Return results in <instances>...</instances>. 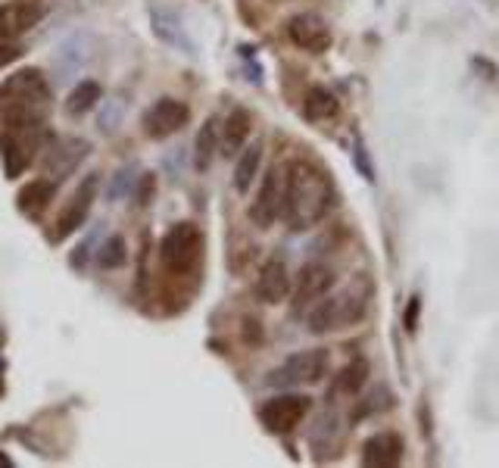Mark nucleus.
I'll use <instances>...</instances> for the list:
<instances>
[{
  "label": "nucleus",
  "mask_w": 499,
  "mask_h": 468,
  "mask_svg": "<svg viewBox=\"0 0 499 468\" xmlns=\"http://www.w3.org/2000/svg\"><path fill=\"white\" fill-rule=\"evenodd\" d=\"M200 256H203V234L190 222L168 229L163 244H159V259H163V266L172 275H190L200 266Z\"/></svg>",
  "instance_id": "4"
},
{
  "label": "nucleus",
  "mask_w": 499,
  "mask_h": 468,
  "mask_svg": "<svg viewBox=\"0 0 499 468\" xmlns=\"http://www.w3.org/2000/svg\"><path fill=\"white\" fill-rule=\"evenodd\" d=\"M328 375V350H303V353L288 356L278 369L269 371V387H300V384H319Z\"/></svg>",
  "instance_id": "6"
},
{
  "label": "nucleus",
  "mask_w": 499,
  "mask_h": 468,
  "mask_svg": "<svg viewBox=\"0 0 499 468\" xmlns=\"http://www.w3.org/2000/svg\"><path fill=\"white\" fill-rule=\"evenodd\" d=\"M281 200H284V185L278 178V169H269L262 178V188L256 194V203L250 207V219L256 229H271L275 219L281 216Z\"/></svg>",
  "instance_id": "12"
},
{
  "label": "nucleus",
  "mask_w": 499,
  "mask_h": 468,
  "mask_svg": "<svg viewBox=\"0 0 499 468\" xmlns=\"http://www.w3.org/2000/svg\"><path fill=\"white\" fill-rule=\"evenodd\" d=\"M100 269H119L125 262V240L122 238H109L97 253Z\"/></svg>",
  "instance_id": "24"
},
{
  "label": "nucleus",
  "mask_w": 499,
  "mask_h": 468,
  "mask_svg": "<svg viewBox=\"0 0 499 468\" xmlns=\"http://www.w3.org/2000/svg\"><path fill=\"white\" fill-rule=\"evenodd\" d=\"M310 403H312L310 397H297V393H290V397H275L260 409V419L271 434H290V431L306 419Z\"/></svg>",
  "instance_id": "8"
},
{
  "label": "nucleus",
  "mask_w": 499,
  "mask_h": 468,
  "mask_svg": "<svg viewBox=\"0 0 499 468\" xmlns=\"http://www.w3.org/2000/svg\"><path fill=\"white\" fill-rule=\"evenodd\" d=\"M331 288H334L331 266H325V262H310V266H303L297 288H293V312H297V316H306L319 300L328 297Z\"/></svg>",
  "instance_id": "7"
},
{
  "label": "nucleus",
  "mask_w": 499,
  "mask_h": 468,
  "mask_svg": "<svg viewBox=\"0 0 499 468\" xmlns=\"http://www.w3.org/2000/svg\"><path fill=\"white\" fill-rule=\"evenodd\" d=\"M153 32H157V38H163L166 44H172V47L194 50V44H190L185 38V32L178 28V19L168 16V13H153Z\"/></svg>",
  "instance_id": "22"
},
{
  "label": "nucleus",
  "mask_w": 499,
  "mask_h": 468,
  "mask_svg": "<svg viewBox=\"0 0 499 468\" xmlns=\"http://www.w3.org/2000/svg\"><path fill=\"white\" fill-rule=\"evenodd\" d=\"M13 465V459L6 456V453H0V468H10Z\"/></svg>",
  "instance_id": "27"
},
{
  "label": "nucleus",
  "mask_w": 499,
  "mask_h": 468,
  "mask_svg": "<svg viewBox=\"0 0 499 468\" xmlns=\"http://www.w3.org/2000/svg\"><path fill=\"white\" fill-rule=\"evenodd\" d=\"M250 137V113L247 109H231V116L225 119V128H222V153L231 157L244 148V141Z\"/></svg>",
  "instance_id": "18"
},
{
  "label": "nucleus",
  "mask_w": 499,
  "mask_h": 468,
  "mask_svg": "<svg viewBox=\"0 0 499 468\" xmlns=\"http://www.w3.org/2000/svg\"><path fill=\"white\" fill-rule=\"evenodd\" d=\"M94 194H97V175H87V178L82 181V188L76 191V197L69 200V207H66L60 219H56V231L50 234V240H63V238H69V234H76L78 229H82L87 213H91Z\"/></svg>",
  "instance_id": "10"
},
{
  "label": "nucleus",
  "mask_w": 499,
  "mask_h": 468,
  "mask_svg": "<svg viewBox=\"0 0 499 468\" xmlns=\"http://www.w3.org/2000/svg\"><path fill=\"white\" fill-rule=\"evenodd\" d=\"M188 119H190L188 104H181L175 97H163L144 113V131L147 137H168L178 128H185Z\"/></svg>",
  "instance_id": "9"
},
{
  "label": "nucleus",
  "mask_w": 499,
  "mask_h": 468,
  "mask_svg": "<svg viewBox=\"0 0 499 468\" xmlns=\"http://www.w3.org/2000/svg\"><path fill=\"white\" fill-rule=\"evenodd\" d=\"M216 144H219V126L216 119H207V126L200 128V135H197V144H194V163L197 169H209L212 163V153H216Z\"/></svg>",
  "instance_id": "21"
},
{
  "label": "nucleus",
  "mask_w": 499,
  "mask_h": 468,
  "mask_svg": "<svg viewBox=\"0 0 499 468\" xmlns=\"http://www.w3.org/2000/svg\"><path fill=\"white\" fill-rule=\"evenodd\" d=\"M256 294L269 306L281 303V300L290 294V278L281 259H269L266 266H262L260 278H256Z\"/></svg>",
  "instance_id": "14"
},
{
  "label": "nucleus",
  "mask_w": 499,
  "mask_h": 468,
  "mask_svg": "<svg viewBox=\"0 0 499 468\" xmlns=\"http://www.w3.org/2000/svg\"><path fill=\"white\" fill-rule=\"evenodd\" d=\"M303 113H306V119H312V122H328L341 113V104H337V97L328 91V87H310V91H306V100H303Z\"/></svg>",
  "instance_id": "17"
},
{
  "label": "nucleus",
  "mask_w": 499,
  "mask_h": 468,
  "mask_svg": "<svg viewBox=\"0 0 499 468\" xmlns=\"http://www.w3.org/2000/svg\"><path fill=\"white\" fill-rule=\"evenodd\" d=\"M260 163H262V148H260V144H253V148H247L244 153H240L238 169H234V188H238L240 194H247L250 188H253Z\"/></svg>",
  "instance_id": "20"
},
{
  "label": "nucleus",
  "mask_w": 499,
  "mask_h": 468,
  "mask_svg": "<svg viewBox=\"0 0 499 468\" xmlns=\"http://www.w3.org/2000/svg\"><path fill=\"white\" fill-rule=\"evenodd\" d=\"M50 116V85L38 69H19L0 85V135H13L38 150Z\"/></svg>",
  "instance_id": "1"
},
{
  "label": "nucleus",
  "mask_w": 499,
  "mask_h": 468,
  "mask_svg": "<svg viewBox=\"0 0 499 468\" xmlns=\"http://www.w3.org/2000/svg\"><path fill=\"white\" fill-rule=\"evenodd\" d=\"M32 148L22 144L19 137L13 135H0V157H4L6 166V178H16V175L25 172V166H32Z\"/></svg>",
  "instance_id": "16"
},
{
  "label": "nucleus",
  "mask_w": 499,
  "mask_h": 468,
  "mask_svg": "<svg viewBox=\"0 0 499 468\" xmlns=\"http://www.w3.org/2000/svg\"><path fill=\"white\" fill-rule=\"evenodd\" d=\"M400 459H402V441L393 431H381V434L369 437L362 447V465L369 468H393L400 465Z\"/></svg>",
  "instance_id": "13"
},
{
  "label": "nucleus",
  "mask_w": 499,
  "mask_h": 468,
  "mask_svg": "<svg viewBox=\"0 0 499 468\" xmlns=\"http://www.w3.org/2000/svg\"><path fill=\"white\" fill-rule=\"evenodd\" d=\"M365 378H369V362L353 360V362L347 365V369H341V375H337L334 393H356L359 387L365 384Z\"/></svg>",
  "instance_id": "23"
},
{
  "label": "nucleus",
  "mask_w": 499,
  "mask_h": 468,
  "mask_svg": "<svg viewBox=\"0 0 499 468\" xmlns=\"http://www.w3.org/2000/svg\"><path fill=\"white\" fill-rule=\"evenodd\" d=\"M418 310H422V300L412 297L409 300V310H406V331H415L418 328Z\"/></svg>",
  "instance_id": "25"
},
{
  "label": "nucleus",
  "mask_w": 499,
  "mask_h": 468,
  "mask_svg": "<svg viewBox=\"0 0 499 468\" xmlns=\"http://www.w3.org/2000/svg\"><path fill=\"white\" fill-rule=\"evenodd\" d=\"M100 97H104V87L94 82V78H85V82H78L72 87L69 100H66V109H69L72 116H82L87 109H94V104H100Z\"/></svg>",
  "instance_id": "19"
},
{
  "label": "nucleus",
  "mask_w": 499,
  "mask_h": 468,
  "mask_svg": "<svg viewBox=\"0 0 499 468\" xmlns=\"http://www.w3.org/2000/svg\"><path fill=\"white\" fill-rule=\"evenodd\" d=\"M356 163H359V169H362L365 178H374V172H372V166H369V157H365V150H362V144H359V150H356Z\"/></svg>",
  "instance_id": "26"
},
{
  "label": "nucleus",
  "mask_w": 499,
  "mask_h": 468,
  "mask_svg": "<svg viewBox=\"0 0 499 468\" xmlns=\"http://www.w3.org/2000/svg\"><path fill=\"white\" fill-rule=\"evenodd\" d=\"M288 35L300 50L310 54H325L331 47V28L325 25L315 13H300L288 22Z\"/></svg>",
  "instance_id": "11"
},
{
  "label": "nucleus",
  "mask_w": 499,
  "mask_h": 468,
  "mask_svg": "<svg viewBox=\"0 0 499 468\" xmlns=\"http://www.w3.org/2000/svg\"><path fill=\"white\" fill-rule=\"evenodd\" d=\"M331 209V181L310 159H293L284 172L281 219L290 231H306L319 225Z\"/></svg>",
  "instance_id": "2"
},
{
  "label": "nucleus",
  "mask_w": 499,
  "mask_h": 468,
  "mask_svg": "<svg viewBox=\"0 0 499 468\" xmlns=\"http://www.w3.org/2000/svg\"><path fill=\"white\" fill-rule=\"evenodd\" d=\"M54 194H56V181H50V178H35V181H28V185L22 188L19 197H16L19 213H22V216H28V219L44 216V209H47V207H50V200H54Z\"/></svg>",
  "instance_id": "15"
},
{
  "label": "nucleus",
  "mask_w": 499,
  "mask_h": 468,
  "mask_svg": "<svg viewBox=\"0 0 499 468\" xmlns=\"http://www.w3.org/2000/svg\"><path fill=\"white\" fill-rule=\"evenodd\" d=\"M369 297H372V288L369 281H353L350 288H343L337 297H325L306 312L310 319V331L312 334H325V331H341V328L353 325L365 316L369 310Z\"/></svg>",
  "instance_id": "3"
},
{
  "label": "nucleus",
  "mask_w": 499,
  "mask_h": 468,
  "mask_svg": "<svg viewBox=\"0 0 499 468\" xmlns=\"http://www.w3.org/2000/svg\"><path fill=\"white\" fill-rule=\"evenodd\" d=\"M41 16H44L41 6L38 4H25V0L0 6V66L13 63L22 54L19 38L28 32V28L38 25Z\"/></svg>",
  "instance_id": "5"
}]
</instances>
